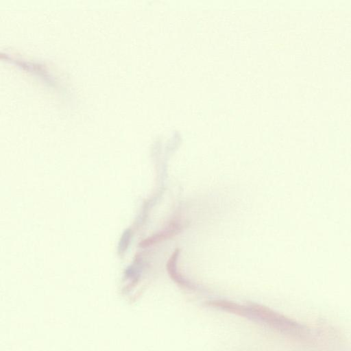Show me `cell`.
<instances>
[{
  "label": "cell",
  "instance_id": "cell-3",
  "mask_svg": "<svg viewBox=\"0 0 351 351\" xmlns=\"http://www.w3.org/2000/svg\"><path fill=\"white\" fill-rule=\"evenodd\" d=\"M181 231V226L179 223H171L169 228L163 230L162 232H160L158 234H156L153 235L152 237H150L147 238V239L144 240L141 243L142 247H147L151 245H153L154 243H159L162 241H164L168 238H171L176 234H177L178 232Z\"/></svg>",
  "mask_w": 351,
  "mask_h": 351
},
{
  "label": "cell",
  "instance_id": "cell-2",
  "mask_svg": "<svg viewBox=\"0 0 351 351\" xmlns=\"http://www.w3.org/2000/svg\"><path fill=\"white\" fill-rule=\"evenodd\" d=\"M180 250L176 249L172 253L167 263V270L173 280L180 286L192 288V285L186 281L177 271V261L179 256Z\"/></svg>",
  "mask_w": 351,
  "mask_h": 351
},
{
  "label": "cell",
  "instance_id": "cell-1",
  "mask_svg": "<svg viewBox=\"0 0 351 351\" xmlns=\"http://www.w3.org/2000/svg\"><path fill=\"white\" fill-rule=\"evenodd\" d=\"M220 306L221 310L241 316L260 319L280 330L295 332L296 334L304 330L302 326L298 323L261 305L253 304L247 306H241L223 300L221 302Z\"/></svg>",
  "mask_w": 351,
  "mask_h": 351
}]
</instances>
